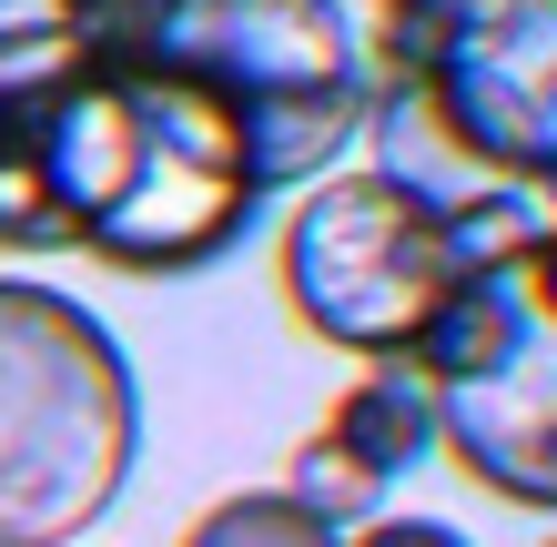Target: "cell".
Wrapping results in <instances>:
<instances>
[{
  "label": "cell",
  "mask_w": 557,
  "mask_h": 547,
  "mask_svg": "<svg viewBox=\"0 0 557 547\" xmlns=\"http://www.w3.org/2000/svg\"><path fill=\"white\" fill-rule=\"evenodd\" d=\"M264 213L234 102L122 41L0 61V253H91L112 274H203Z\"/></svg>",
  "instance_id": "cell-1"
},
{
  "label": "cell",
  "mask_w": 557,
  "mask_h": 547,
  "mask_svg": "<svg viewBox=\"0 0 557 547\" xmlns=\"http://www.w3.org/2000/svg\"><path fill=\"white\" fill-rule=\"evenodd\" d=\"M366 133L425 203L467 192H547L557 173V0H436L416 21L406 72L375 91Z\"/></svg>",
  "instance_id": "cell-2"
},
{
  "label": "cell",
  "mask_w": 557,
  "mask_h": 547,
  "mask_svg": "<svg viewBox=\"0 0 557 547\" xmlns=\"http://www.w3.org/2000/svg\"><path fill=\"white\" fill-rule=\"evenodd\" d=\"M143 396L112 325L61 284L0 274V547H72L122 497Z\"/></svg>",
  "instance_id": "cell-3"
},
{
  "label": "cell",
  "mask_w": 557,
  "mask_h": 547,
  "mask_svg": "<svg viewBox=\"0 0 557 547\" xmlns=\"http://www.w3.org/2000/svg\"><path fill=\"white\" fill-rule=\"evenodd\" d=\"M122 41L234 102L264 192L324 183L375 112V51L355 0H133Z\"/></svg>",
  "instance_id": "cell-4"
},
{
  "label": "cell",
  "mask_w": 557,
  "mask_h": 547,
  "mask_svg": "<svg viewBox=\"0 0 557 547\" xmlns=\"http://www.w3.org/2000/svg\"><path fill=\"white\" fill-rule=\"evenodd\" d=\"M436 385V446L507 507H557V274L547 234L486 264L446 295L416 345Z\"/></svg>",
  "instance_id": "cell-5"
},
{
  "label": "cell",
  "mask_w": 557,
  "mask_h": 547,
  "mask_svg": "<svg viewBox=\"0 0 557 547\" xmlns=\"http://www.w3.org/2000/svg\"><path fill=\"white\" fill-rule=\"evenodd\" d=\"M274 274L314 345H345L355 365H375V356H416L476 264L456 244L446 203L406 192L396 173H324L284 213Z\"/></svg>",
  "instance_id": "cell-6"
},
{
  "label": "cell",
  "mask_w": 557,
  "mask_h": 547,
  "mask_svg": "<svg viewBox=\"0 0 557 547\" xmlns=\"http://www.w3.org/2000/svg\"><path fill=\"white\" fill-rule=\"evenodd\" d=\"M324 436H335V446H355V457H366L385 487H396L406 467H425V457H436V385H425V365H416V356H375V365L335 396Z\"/></svg>",
  "instance_id": "cell-7"
},
{
  "label": "cell",
  "mask_w": 557,
  "mask_h": 547,
  "mask_svg": "<svg viewBox=\"0 0 557 547\" xmlns=\"http://www.w3.org/2000/svg\"><path fill=\"white\" fill-rule=\"evenodd\" d=\"M284 497L305 507V518H314L324 537H345V527H366L375 507H385V476H375L366 457H355V446H335V436L314 426L305 446H294V467H284Z\"/></svg>",
  "instance_id": "cell-8"
},
{
  "label": "cell",
  "mask_w": 557,
  "mask_h": 547,
  "mask_svg": "<svg viewBox=\"0 0 557 547\" xmlns=\"http://www.w3.org/2000/svg\"><path fill=\"white\" fill-rule=\"evenodd\" d=\"M183 547H335L284 487H244V497H213L203 518L183 527Z\"/></svg>",
  "instance_id": "cell-9"
},
{
  "label": "cell",
  "mask_w": 557,
  "mask_h": 547,
  "mask_svg": "<svg viewBox=\"0 0 557 547\" xmlns=\"http://www.w3.org/2000/svg\"><path fill=\"white\" fill-rule=\"evenodd\" d=\"M133 11V0H0V61L21 51H72V41H102V30Z\"/></svg>",
  "instance_id": "cell-10"
},
{
  "label": "cell",
  "mask_w": 557,
  "mask_h": 547,
  "mask_svg": "<svg viewBox=\"0 0 557 547\" xmlns=\"http://www.w3.org/2000/svg\"><path fill=\"white\" fill-rule=\"evenodd\" d=\"M335 547H467L446 518H366V527H345Z\"/></svg>",
  "instance_id": "cell-11"
}]
</instances>
